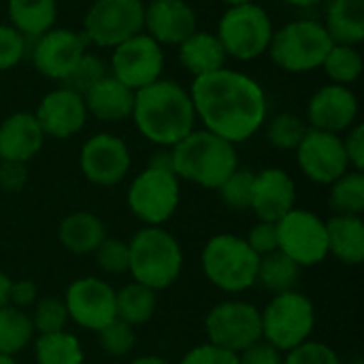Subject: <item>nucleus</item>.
I'll return each mask as SVG.
<instances>
[{
  "label": "nucleus",
  "mask_w": 364,
  "mask_h": 364,
  "mask_svg": "<svg viewBox=\"0 0 364 364\" xmlns=\"http://www.w3.org/2000/svg\"><path fill=\"white\" fill-rule=\"evenodd\" d=\"M284 364H341L337 352L320 341H305L290 350Z\"/></svg>",
  "instance_id": "nucleus-42"
},
{
  "label": "nucleus",
  "mask_w": 364,
  "mask_h": 364,
  "mask_svg": "<svg viewBox=\"0 0 364 364\" xmlns=\"http://www.w3.org/2000/svg\"><path fill=\"white\" fill-rule=\"evenodd\" d=\"M83 100H85L87 115L100 122L115 124L132 115L134 92L126 87L124 83H119L115 77L107 75L83 94Z\"/></svg>",
  "instance_id": "nucleus-23"
},
{
  "label": "nucleus",
  "mask_w": 364,
  "mask_h": 364,
  "mask_svg": "<svg viewBox=\"0 0 364 364\" xmlns=\"http://www.w3.org/2000/svg\"><path fill=\"white\" fill-rule=\"evenodd\" d=\"M30 320H32L34 331H38L41 335H51V333L64 331V326L68 322V311H66L64 301H60L55 296H47L36 303L34 316Z\"/></svg>",
  "instance_id": "nucleus-37"
},
{
  "label": "nucleus",
  "mask_w": 364,
  "mask_h": 364,
  "mask_svg": "<svg viewBox=\"0 0 364 364\" xmlns=\"http://www.w3.org/2000/svg\"><path fill=\"white\" fill-rule=\"evenodd\" d=\"M87 41L81 30L51 28L36 41H32L30 58L36 73L51 81L64 83L77 68L79 60L87 53Z\"/></svg>",
  "instance_id": "nucleus-14"
},
{
  "label": "nucleus",
  "mask_w": 364,
  "mask_h": 364,
  "mask_svg": "<svg viewBox=\"0 0 364 364\" xmlns=\"http://www.w3.org/2000/svg\"><path fill=\"white\" fill-rule=\"evenodd\" d=\"M11 279L4 275V273H0V309L2 307H6L9 305V294H11Z\"/></svg>",
  "instance_id": "nucleus-49"
},
{
  "label": "nucleus",
  "mask_w": 364,
  "mask_h": 364,
  "mask_svg": "<svg viewBox=\"0 0 364 364\" xmlns=\"http://www.w3.org/2000/svg\"><path fill=\"white\" fill-rule=\"evenodd\" d=\"M275 26L264 6L258 2H245L226 6L218 21L215 36L220 38L228 58L239 62H252L269 51Z\"/></svg>",
  "instance_id": "nucleus-6"
},
{
  "label": "nucleus",
  "mask_w": 364,
  "mask_h": 364,
  "mask_svg": "<svg viewBox=\"0 0 364 364\" xmlns=\"http://www.w3.org/2000/svg\"><path fill=\"white\" fill-rule=\"evenodd\" d=\"M224 2L226 6H235V4H245V2H256V0H220Z\"/></svg>",
  "instance_id": "nucleus-52"
},
{
  "label": "nucleus",
  "mask_w": 364,
  "mask_h": 364,
  "mask_svg": "<svg viewBox=\"0 0 364 364\" xmlns=\"http://www.w3.org/2000/svg\"><path fill=\"white\" fill-rule=\"evenodd\" d=\"M28 181V168L21 162L0 160V188L4 192H19Z\"/></svg>",
  "instance_id": "nucleus-47"
},
{
  "label": "nucleus",
  "mask_w": 364,
  "mask_h": 364,
  "mask_svg": "<svg viewBox=\"0 0 364 364\" xmlns=\"http://www.w3.org/2000/svg\"><path fill=\"white\" fill-rule=\"evenodd\" d=\"M328 254L343 264H360L364 260V224L360 215H335L326 222Z\"/></svg>",
  "instance_id": "nucleus-27"
},
{
  "label": "nucleus",
  "mask_w": 364,
  "mask_h": 364,
  "mask_svg": "<svg viewBox=\"0 0 364 364\" xmlns=\"http://www.w3.org/2000/svg\"><path fill=\"white\" fill-rule=\"evenodd\" d=\"M299 277H301V267L292 258L282 254L279 250H275L267 256H260L256 284H260L264 290H269L273 294L290 292L299 284Z\"/></svg>",
  "instance_id": "nucleus-29"
},
{
  "label": "nucleus",
  "mask_w": 364,
  "mask_h": 364,
  "mask_svg": "<svg viewBox=\"0 0 364 364\" xmlns=\"http://www.w3.org/2000/svg\"><path fill=\"white\" fill-rule=\"evenodd\" d=\"M38 364H83V350L75 335L70 333H51L41 335L34 346Z\"/></svg>",
  "instance_id": "nucleus-32"
},
{
  "label": "nucleus",
  "mask_w": 364,
  "mask_h": 364,
  "mask_svg": "<svg viewBox=\"0 0 364 364\" xmlns=\"http://www.w3.org/2000/svg\"><path fill=\"white\" fill-rule=\"evenodd\" d=\"M64 305L68 318L75 320V324L96 333L117 318L115 290L107 282L96 277H83L73 282L66 290Z\"/></svg>",
  "instance_id": "nucleus-17"
},
{
  "label": "nucleus",
  "mask_w": 364,
  "mask_h": 364,
  "mask_svg": "<svg viewBox=\"0 0 364 364\" xmlns=\"http://www.w3.org/2000/svg\"><path fill=\"white\" fill-rule=\"evenodd\" d=\"M98 341H100V348L107 354L126 356L134 348V333H132L130 324L115 318L111 324H107L105 328L98 331Z\"/></svg>",
  "instance_id": "nucleus-39"
},
{
  "label": "nucleus",
  "mask_w": 364,
  "mask_h": 364,
  "mask_svg": "<svg viewBox=\"0 0 364 364\" xmlns=\"http://www.w3.org/2000/svg\"><path fill=\"white\" fill-rule=\"evenodd\" d=\"M198 30L196 11L186 0H151L145 4L143 32L162 47H177Z\"/></svg>",
  "instance_id": "nucleus-20"
},
{
  "label": "nucleus",
  "mask_w": 364,
  "mask_h": 364,
  "mask_svg": "<svg viewBox=\"0 0 364 364\" xmlns=\"http://www.w3.org/2000/svg\"><path fill=\"white\" fill-rule=\"evenodd\" d=\"M188 92L203 128L232 145L252 139L267 124V92L247 73L224 66L196 77Z\"/></svg>",
  "instance_id": "nucleus-1"
},
{
  "label": "nucleus",
  "mask_w": 364,
  "mask_h": 364,
  "mask_svg": "<svg viewBox=\"0 0 364 364\" xmlns=\"http://www.w3.org/2000/svg\"><path fill=\"white\" fill-rule=\"evenodd\" d=\"M343 139V147H346V156L348 162L354 171H363L364 168V126L363 124H354Z\"/></svg>",
  "instance_id": "nucleus-45"
},
{
  "label": "nucleus",
  "mask_w": 364,
  "mask_h": 364,
  "mask_svg": "<svg viewBox=\"0 0 364 364\" xmlns=\"http://www.w3.org/2000/svg\"><path fill=\"white\" fill-rule=\"evenodd\" d=\"M164 62V47L149 34L139 32L111 49L109 75L136 92L162 79Z\"/></svg>",
  "instance_id": "nucleus-10"
},
{
  "label": "nucleus",
  "mask_w": 364,
  "mask_h": 364,
  "mask_svg": "<svg viewBox=\"0 0 364 364\" xmlns=\"http://www.w3.org/2000/svg\"><path fill=\"white\" fill-rule=\"evenodd\" d=\"M179 364H239V360H237V354L222 350L218 346L205 343V346L190 350Z\"/></svg>",
  "instance_id": "nucleus-43"
},
{
  "label": "nucleus",
  "mask_w": 364,
  "mask_h": 364,
  "mask_svg": "<svg viewBox=\"0 0 364 364\" xmlns=\"http://www.w3.org/2000/svg\"><path fill=\"white\" fill-rule=\"evenodd\" d=\"M107 75H109L107 62H105L100 55L87 51V53L79 60L77 68L70 73V77H68L62 85H66V87H70V90H75V92H79V94H85L94 83H98V81H100L102 77H107Z\"/></svg>",
  "instance_id": "nucleus-38"
},
{
  "label": "nucleus",
  "mask_w": 364,
  "mask_h": 364,
  "mask_svg": "<svg viewBox=\"0 0 364 364\" xmlns=\"http://www.w3.org/2000/svg\"><path fill=\"white\" fill-rule=\"evenodd\" d=\"M203 271L207 279L224 292H245L256 284L260 256L245 239L218 235L203 250Z\"/></svg>",
  "instance_id": "nucleus-7"
},
{
  "label": "nucleus",
  "mask_w": 364,
  "mask_h": 364,
  "mask_svg": "<svg viewBox=\"0 0 364 364\" xmlns=\"http://www.w3.org/2000/svg\"><path fill=\"white\" fill-rule=\"evenodd\" d=\"M45 143V134L34 113L17 111L0 124V160L21 162L32 160Z\"/></svg>",
  "instance_id": "nucleus-22"
},
{
  "label": "nucleus",
  "mask_w": 364,
  "mask_h": 364,
  "mask_svg": "<svg viewBox=\"0 0 364 364\" xmlns=\"http://www.w3.org/2000/svg\"><path fill=\"white\" fill-rule=\"evenodd\" d=\"M260 320L264 341L279 352H290L309 341V335L316 326V309L305 294L290 290L275 294L260 314Z\"/></svg>",
  "instance_id": "nucleus-8"
},
{
  "label": "nucleus",
  "mask_w": 364,
  "mask_h": 364,
  "mask_svg": "<svg viewBox=\"0 0 364 364\" xmlns=\"http://www.w3.org/2000/svg\"><path fill=\"white\" fill-rule=\"evenodd\" d=\"M96 262L98 267L109 273V275H122L128 271V262H130V254H128V243L119 241V239H105L98 247H96Z\"/></svg>",
  "instance_id": "nucleus-40"
},
{
  "label": "nucleus",
  "mask_w": 364,
  "mask_h": 364,
  "mask_svg": "<svg viewBox=\"0 0 364 364\" xmlns=\"http://www.w3.org/2000/svg\"><path fill=\"white\" fill-rule=\"evenodd\" d=\"M335 43L320 19L299 17L282 28H275L269 55L273 64L292 75H305L318 70Z\"/></svg>",
  "instance_id": "nucleus-5"
},
{
  "label": "nucleus",
  "mask_w": 364,
  "mask_h": 364,
  "mask_svg": "<svg viewBox=\"0 0 364 364\" xmlns=\"http://www.w3.org/2000/svg\"><path fill=\"white\" fill-rule=\"evenodd\" d=\"M0 364H15V360H13V356L0 354Z\"/></svg>",
  "instance_id": "nucleus-53"
},
{
  "label": "nucleus",
  "mask_w": 364,
  "mask_h": 364,
  "mask_svg": "<svg viewBox=\"0 0 364 364\" xmlns=\"http://www.w3.org/2000/svg\"><path fill=\"white\" fill-rule=\"evenodd\" d=\"M350 364H363V360H354V363H350Z\"/></svg>",
  "instance_id": "nucleus-54"
},
{
  "label": "nucleus",
  "mask_w": 364,
  "mask_h": 364,
  "mask_svg": "<svg viewBox=\"0 0 364 364\" xmlns=\"http://www.w3.org/2000/svg\"><path fill=\"white\" fill-rule=\"evenodd\" d=\"M130 364H171V363H168V360H164V358H158V356H141V358L132 360Z\"/></svg>",
  "instance_id": "nucleus-51"
},
{
  "label": "nucleus",
  "mask_w": 364,
  "mask_h": 364,
  "mask_svg": "<svg viewBox=\"0 0 364 364\" xmlns=\"http://www.w3.org/2000/svg\"><path fill=\"white\" fill-rule=\"evenodd\" d=\"M277 250L299 267L320 264L328 256L326 222L305 209H292L277 224Z\"/></svg>",
  "instance_id": "nucleus-13"
},
{
  "label": "nucleus",
  "mask_w": 364,
  "mask_h": 364,
  "mask_svg": "<svg viewBox=\"0 0 364 364\" xmlns=\"http://www.w3.org/2000/svg\"><path fill=\"white\" fill-rule=\"evenodd\" d=\"M331 207L337 215H360L364 209L363 171H348L331 183Z\"/></svg>",
  "instance_id": "nucleus-33"
},
{
  "label": "nucleus",
  "mask_w": 364,
  "mask_h": 364,
  "mask_svg": "<svg viewBox=\"0 0 364 364\" xmlns=\"http://www.w3.org/2000/svg\"><path fill=\"white\" fill-rule=\"evenodd\" d=\"M282 2L288 4V6H294V9H314V6H318V4H322L326 0H282Z\"/></svg>",
  "instance_id": "nucleus-50"
},
{
  "label": "nucleus",
  "mask_w": 364,
  "mask_h": 364,
  "mask_svg": "<svg viewBox=\"0 0 364 364\" xmlns=\"http://www.w3.org/2000/svg\"><path fill=\"white\" fill-rule=\"evenodd\" d=\"M32 320L21 309L11 305L0 309V354L13 356L21 352L32 339Z\"/></svg>",
  "instance_id": "nucleus-34"
},
{
  "label": "nucleus",
  "mask_w": 364,
  "mask_h": 364,
  "mask_svg": "<svg viewBox=\"0 0 364 364\" xmlns=\"http://www.w3.org/2000/svg\"><path fill=\"white\" fill-rule=\"evenodd\" d=\"M363 53L358 47L354 45H333L331 51L326 53L324 62H322V70L328 77L331 83L337 85H352L360 79L363 75Z\"/></svg>",
  "instance_id": "nucleus-31"
},
{
  "label": "nucleus",
  "mask_w": 364,
  "mask_h": 364,
  "mask_svg": "<svg viewBox=\"0 0 364 364\" xmlns=\"http://www.w3.org/2000/svg\"><path fill=\"white\" fill-rule=\"evenodd\" d=\"M179 62L181 66L196 79L209 73H215L226 66L228 55L215 36V32L207 30H196L192 32L183 43L177 45Z\"/></svg>",
  "instance_id": "nucleus-24"
},
{
  "label": "nucleus",
  "mask_w": 364,
  "mask_h": 364,
  "mask_svg": "<svg viewBox=\"0 0 364 364\" xmlns=\"http://www.w3.org/2000/svg\"><path fill=\"white\" fill-rule=\"evenodd\" d=\"M237 360L239 364H284L282 352L267 341H258L252 348L243 350L241 354H237Z\"/></svg>",
  "instance_id": "nucleus-46"
},
{
  "label": "nucleus",
  "mask_w": 364,
  "mask_h": 364,
  "mask_svg": "<svg viewBox=\"0 0 364 364\" xmlns=\"http://www.w3.org/2000/svg\"><path fill=\"white\" fill-rule=\"evenodd\" d=\"M358 119V96L348 85L326 83L307 102V126L314 130L346 134Z\"/></svg>",
  "instance_id": "nucleus-18"
},
{
  "label": "nucleus",
  "mask_w": 364,
  "mask_h": 364,
  "mask_svg": "<svg viewBox=\"0 0 364 364\" xmlns=\"http://www.w3.org/2000/svg\"><path fill=\"white\" fill-rule=\"evenodd\" d=\"M145 4L143 0H94L83 17L87 45L113 49L130 36L143 32Z\"/></svg>",
  "instance_id": "nucleus-9"
},
{
  "label": "nucleus",
  "mask_w": 364,
  "mask_h": 364,
  "mask_svg": "<svg viewBox=\"0 0 364 364\" xmlns=\"http://www.w3.org/2000/svg\"><path fill=\"white\" fill-rule=\"evenodd\" d=\"M179 192V179L173 171L147 166L128 188V207L147 226H160L177 211Z\"/></svg>",
  "instance_id": "nucleus-11"
},
{
  "label": "nucleus",
  "mask_w": 364,
  "mask_h": 364,
  "mask_svg": "<svg viewBox=\"0 0 364 364\" xmlns=\"http://www.w3.org/2000/svg\"><path fill=\"white\" fill-rule=\"evenodd\" d=\"M296 160L307 179L320 186H331L350 171L341 134H331L309 128L296 147Z\"/></svg>",
  "instance_id": "nucleus-16"
},
{
  "label": "nucleus",
  "mask_w": 364,
  "mask_h": 364,
  "mask_svg": "<svg viewBox=\"0 0 364 364\" xmlns=\"http://www.w3.org/2000/svg\"><path fill=\"white\" fill-rule=\"evenodd\" d=\"M294 203H296V186L286 171L271 166L254 175L250 209L258 215L260 222L277 224L286 213L294 209Z\"/></svg>",
  "instance_id": "nucleus-21"
},
{
  "label": "nucleus",
  "mask_w": 364,
  "mask_h": 364,
  "mask_svg": "<svg viewBox=\"0 0 364 364\" xmlns=\"http://www.w3.org/2000/svg\"><path fill=\"white\" fill-rule=\"evenodd\" d=\"M28 53V41L9 23H0V73L21 64Z\"/></svg>",
  "instance_id": "nucleus-41"
},
{
  "label": "nucleus",
  "mask_w": 364,
  "mask_h": 364,
  "mask_svg": "<svg viewBox=\"0 0 364 364\" xmlns=\"http://www.w3.org/2000/svg\"><path fill=\"white\" fill-rule=\"evenodd\" d=\"M34 117L45 134L51 139H70L75 136L87 122V109L83 94L60 85L51 92H47L36 111Z\"/></svg>",
  "instance_id": "nucleus-19"
},
{
  "label": "nucleus",
  "mask_w": 364,
  "mask_h": 364,
  "mask_svg": "<svg viewBox=\"0 0 364 364\" xmlns=\"http://www.w3.org/2000/svg\"><path fill=\"white\" fill-rule=\"evenodd\" d=\"M130 117L149 143L168 149L186 139L196 126L190 92L173 79H158L156 83L136 90Z\"/></svg>",
  "instance_id": "nucleus-2"
},
{
  "label": "nucleus",
  "mask_w": 364,
  "mask_h": 364,
  "mask_svg": "<svg viewBox=\"0 0 364 364\" xmlns=\"http://www.w3.org/2000/svg\"><path fill=\"white\" fill-rule=\"evenodd\" d=\"M307 130H309V126L303 117H299L296 113L284 111V113H277L269 119L267 139L275 149L296 151V147L301 145Z\"/></svg>",
  "instance_id": "nucleus-35"
},
{
  "label": "nucleus",
  "mask_w": 364,
  "mask_h": 364,
  "mask_svg": "<svg viewBox=\"0 0 364 364\" xmlns=\"http://www.w3.org/2000/svg\"><path fill=\"white\" fill-rule=\"evenodd\" d=\"M322 26L333 43L358 47L364 41V0H326Z\"/></svg>",
  "instance_id": "nucleus-25"
},
{
  "label": "nucleus",
  "mask_w": 364,
  "mask_h": 364,
  "mask_svg": "<svg viewBox=\"0 0 364 364\" xmlns=\"http://www.w3.org/2000/svg\"><path fill=\"white\" fill-rule=\"evenodd\" d=\"M158 307V296L156 290L141 286V284H128L126 288H122L119 292H115V314L117 320L136 326V324H145L151 320V316L156 314Z\"/></svg>",
  "instance_id": "nucleus-30"
},
{
  "label": "nucleus",
  "mask_w": 364,
  "mask_h": 364,
  "mask_svg": "<svg viewBox=\"0 0 364 364\" xmlns=\"http://www.w3.org/2000/svg\"><path fill=\"white\" fill-rule=\"evenodd\" d=\"M9 26L26 41H36L58 21V0H9Z\"/></svg>",
  "instance_id": "nucleus-26"
},
{
  "label": "nucleus",
  "mask_w": 364,
  "mask_h": 364,
  "mask_svg": "<svg viewBox=\"0 0 364 364\" xmlns=\"http://www.w3.org/2000/svg\"><path fill=\"white\" fill-rule=\"evenodd\" d=\"M247 245L258 254L267 256L277 250V228L273 222H258L247 237Z\"/></svg>",
  "instance_id": "nucleus-44"
},
{
  "label": "nucleus",
  "mask_w": 364,
  "mask_h": 364,
  "mask_svg": "<svg viewBox=\"0 0 364 364\" xmlns=\"http://www.w3.org/2000/svg\"><path fill=\"white\" fill-rule=\"evenodd\" d=\"M173 173L177 179L218 190L237 168V147L209 130H192L186 139L171 147Z\"/></svg>",
  "instance_id": "nucleus-3"
},
{
  "label": "nucleus",
  "mask_w": 364,
  "mask_h": 364,
  "mask_svg": "<svg viewBox=\"0 0 364 364\" xmlns=\"http://www.w3.org/2000/svg\"><path fill=\"white\" fill-rule=\"evenodd\" d=\"M205 331L211 346L241 354L262 341L260 311L245 301H226L213 307L205 320Z\"/></svg>",
  "instance_id": "nucleus-12"
},
{
  "label": "nucleus",
  "mask_w": 364,
  "mask_h": 364,
  "mask_svg": "<svg viewBox=\"0 0 364 364\" xmlns=\"http://www.w3.org/2000/svg\"><path fill=\"white\" fill-rule=\"evenodd\" d=\"M130 164L132 158L126 141L111 132L92 134L83 143L79 154V166L83 177L90 183L102 188L122 183L130 171Z\"/></svg>",
  "instance_id": "nucleus-15"
},
{
  "label": "nucleus",
  "mask_w": 364,
  "mask_h": 364,
  "mask_svg": "<svg viewBox=\"0 0 364 364\" xmlns=\"http://www.w3.org/2000/svg\"><path fill=\"white\" fill-rule=\"evenodd\" d=\"M254 175L250 168H237L220 188V198L224 205L232 209H250L252 205V190H254Z\"/></svg>",
  "instance_id": "nucleus-36"
},
{
  "label": "nucleus",
  "mask_w": 364,
  "mask_h": 364,
  "mask_svg": "<svg viewBox=\"0 0 364 364\" xmlns=\"http://www.w3.org/2000/svg\"><path fill=\"white\" fill-rule=\"evenodd\" d=\"M128 271L141 286L164 290L173 286L181 275V247L177 239L160 226H147L139 230L128 243Z\"/></svg>",
  "instance_id": "nucleus-4"
},
{
  "label": "nucleus",
  "mask_w": 364,
  "mask_h": 364,
  "mask_svg": "<svg viewBox=\"0 0 364 364\" xmlns=\"http://www.w3.org/2000/svg\"><path fill=\"white\" fill-rule=\"evenodd\" d=\"M36 301V286L28 279L15 282L11 284V294H9V303H13L17 309L30 307Z\"/></svg>",
  "instance_id": "nucleus-48"
},
{
  "label": "nucleus",
  "mask_w": 364,
  "mask_h": 364,
  "mask_svg": "<svg viewBox=\"0 0 364 364\" xmlns=\"http://www.w3.org/2000/svg\"><path fill=\"white\" fill-rule=\"evenodd\" d=\"M58 237L60 243L70 254H79V256L96 252V247L107 239L102 222L87 211H77L66 215L58 228Z\"/></svg>",
  "instance_id": "nucleus-28"
}]
</instances>
